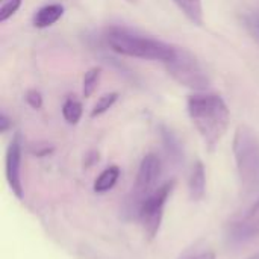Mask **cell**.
<instances>
[{
    "label": "cell",
    "mask_w": 259,
    "mask_h": 259,
    "mask_svg": "<svg viewBox=\"0 0 259 259\" xmlns=\"http://www.w3.org/2000/svg\"><path fill=\"white\" fill-rule=\"evenodd\" d=\"M187 108L190 118L205 144L209 149H214L229 127L231 112L228 105L220 96L196 94L188 99Z\"/></svg>",
    "instance_id": "obj_1"
},
{
    "label": "cell",
    "mask_w": 259,
    "mask_h": 259,
    "mask_svg": "<svg viewBox=\"0 0 259 259\" xmlns=\"http://www.w3.org/2000/svg\"><path fill=\"white\" fill-rule=\"evenodd\" d=\"M106 41L114 52L131 58L162 61L167 64L176 56V47L124 27H111L106 33Z\"/></svg>",
    "instance_id": "obj_2"
},
{
    "label": "cell",
    "mask_w": 259,
    "mask_h": 259,
    "mask_svg": "<svg viewBox=\"0 0 259 259\" xmlns=\"http://www.w3.org/2000/svg\"><path fill=\"white\" fill-rule=\"evenodd\" d=\"M238 176L247 193L259 191V138L249 126H240L234 137Z\"/></svg>",
    "instance_id": "obj_3"
},
{
    "label": "cell",
    "mask_w": 259,
    "mask_h": 259,
    "mask_svg": "<svg viewBox=\"0 0 259 259\" xmlns=\"http://www.w3.org/2000/svg\"><path fill=\"white\" fill-rule=\"evenodd\" d=\"M161 176V161L156 155L149 153L143 158L132 193L126 202V212L131 217H138V211L143 202L155 193L158 179Z\"/></svg>",
    "instance_id": "obj_4"
},
{
    "label": "cell",
    "mask_w": 259,
    "mask_h": 259,
    "mask_svg": "<svg viewBox=\"0 0 259 259\" xmlns=\"http://www.w3.org/2000/svg\"><path fill=\"white\" fill-rule=\"evenodd\" d=\"M170 76L184 87L202 91L209 85V79L199 61L185 49H176V56L167 62Z\"/></svg>",
    "instance_id": "obj_5"
},
{
    "label": "cell",
    "mask_w": 259,
    "mask_h": 259,
    "mask_svg": "<svg viewBox=\"0 0 259 259\" xmlns=\"http://www.w3.org/2000/svg\"><path fill=\"white\" fill-rule=\"evenodd\" d=\"M173 188H175V181H168V182L162 184L161 187H158L155 190L153 194H150L143 202V205L138 211L137 219L141 222L143 229L150 240H153L159 232L162 217H164V208H165V203H167L168 196L171 194Z\"/></svg>",
    "instance_id": "obj_6"
},
{
    "label": "cell",
    "mask_w": 259,
    "mask_h": 259,
    "mask_svg": "<svg viewBox=\"0 0 259 259\" xmlns=\"http://www.w3.org/2000/svg\"><path fill=\"white\" fill-rule=\"evenodd\" d=\"M228 241L241 246L259 237V197L252 203L241 217L234 220L228 228Z\"/></svg>",
    "instance_id": "obj_7"
},
{
    "label": "cell",
    "mask_w": 259,
    "mask_h": 259,
    "mask_svg": "<svg viewBox=\"0 0 259 259\" xmlns=\"http://www.w3.org/2000/svg\"><path fill=\"white\" fill-rule=\"evenodd\" d=\"M21 140L17 134L12 141L8 146L6 158H5V171H6V181L12 190V193L17 196V199H23V184H21Z\"/></svg>",
    "instance_id": "obj_8"
},
{
    "label": "cell",
    "mask_w": 259,
    "mask_h": 259,
    "mask_svg": "<svg viewBox=\"0 0 259 259\" xmlns=\"http://www.w3.org/2000/svg\"><path fill=\"white\" fill-rule=\"evenodd\" d=\"M190 197L194 202H199L205 197V191H206V173H205V167L200 161H197L191 170L190 175Z\"/></svg>",
    "instance_id": "obj_9"
},
{
    "label": "cell",
    "mask_w": 259,
    "mask_h": 259,
    "mask_svg": "<svg viewBox=\"0 0 259 259\" xmlns=\"http://www.w3.org/2000/svg\"><path fill=\"white\" fill-rule=\"evenodd\" d=\"M64 15V6L59 3H52V5H46L41 9H38V12L33 17V26L38 29H44L49 27L52 24H55L61 17Z\"/></svg>",
    "instance_id": "obj_10"
},
{
    "label": "cell",
    "mask_w": 259,
    "mask_h": 259,
    "mask_svg": "<svg viewBox=\"0 0 259 259\" xmlns=\"http://www.w3.org/2000/svg\"><path fill=\"white\" fill-rule=\"evenodd\" d=\"M178 8L185 14V17L197 24L202 26L203 24V8H202V0H173Z\"/></svg>",
    "instance_id": "obj_11"
},
{
    "label": "cell",
    "mask_w": 259,
    "mask_h": 259,
    "mask_svg": "<svg viewBox=\"0 0 259 259\" xmlns=\"http://www.w3.org/2000/svg\"><path fill=\"white\" fill-rule=\"evenodd\" d=\"M120 176V168L117 165H111L108 168H105L100 176L96 179L94 182V191L96 193H106L109 191L118 181Z\"/></svg>",
    "instance_id": "obj_12"
},
{
    "label": "cell",
    "mask_w": 259,
    "mask_h": 259,
    "mask_svg": "<svg viewBox=\"0 0 259 259\" xmlns=\"http://www.w3.org/2000/svg\"><path fill=\"white\" fill-rule=\"evenodd\" d=\"M162 140H164V146H165V150H167L168 156H170L176 164H179L181 161H184L182 147H181L178 138L173 135V132L168 131V129H162Z\"/></svg>",
    "instance_id": "obj_13"
},
{
    "label": "cell",
    "mask_w": 259,
    "mask_h": 259,
    "mask_svg": "<svg viewBox=\"0 0 259 259\" xmlns=\"http://www.w3.org/2000/svg\"><path fill=\"white\" fill-rule=\"evenodd\" d=\"M62 115L68 124H77L82 117V103L73 97H68L62 106Z\"/></svg>",
    "instance_id": "obj_14"
},
{
    "label": "cell",
    "mask_w": 259,
    "mask_h": 259,
    "mask_svg": "<svg viewBox=\"0 0 259 259\" xmlns=\"http://www.w3.org/2000/svg\"><path fill=\"white\" fill-rule=\"evenodd\" d=\"M100 74H102V68L100 67H93V68H90L85 73V76H83V88H82L83 97H91L93 93L97 90V83H99Z\"/></svg>",
    "instance_id": "obj_15"
},
{
    "label": "cell",
    "mask_w": 259,
    "mask_h": 259,
    "mask_svg": "<svg viewBox=\"0 0 259 259\" xmlns=\"http://www.w3.org/2000/svg\"><path fill=\"white\" fill-rule=\"evenodd\" d=\"M117 99H118V94H117V93L103 94V96L97 100V103L94 105V108H93V111H91V117L94 118V117H97V115L105 114V112L117 102Z\"/></svg>",
    "instance_id": "obj_16"
},
{
    "label": "cell",
    "mask_w": 259,
    "mask_h": 259,
    "mask_svg": "<svg viewBox=\"0 0 259 259\" xmlns=\"http://www.w3.org/2000/svg\"><path fill=\"white\" fill-rule=\"evenodd\" d=\"M178 259H215V253L205 246H194L187 249Z\"/></svg>",
    "instance_id": "obj_17"
},
{
    "label": "cell",
    "mask_w": 259,
    "mask_h": 259,
    "mask_svg": "<svg viewBox=\"0 0 259 259\" xmlns=\"http://www.w3.org/2000/svg\"><path fill=\"white\" fill-rule=\"evenodd\" d=\"M20 6H21V0H3V5L0 8V23L11 18L18 11Z\"/></svg>",
    "instance_id": "obj_18"
},
{
    "label": "cell",
    "mask_w": 259,
    "mask_h": 259,
    "mask_svg": "<svg viewBox=\"0 0 259 259\" xmlns=\"http://www.w3.org/2000/svg\"><path fill=\"white\" fill-rule=\"evenodd\" d=\"M26 102L33 109H39L42 106V97H41L39 91H36V90H29L26 93Z\"/></svg>",
    "instance_id": "obj_19"
},
{
    "label": "cell",
    "mask_w": 259,
    "mask_h": 259,
    "mask_svg": "<svg viewBox=\"0 0 259 259\" xmlns=\"http://www.w3.org/2000/svg\"><path fill=\"white\" fill-rule=\"evenodd\" d=\"M9 126H11V120L8 118L6 114H2V115H0V132H2V134L6 132V131L9 129Z\"/></svg>",
    "instance_id": "obj_20"
},
{
    "label": "cell",
    "mask_w": 259,
    "mask_h": 259,
    "mask_svg": "<svg viewBox=\"0 0 259 259\" xmlns=\"http://www.w3.org/2000/svg\"><path fill=\"white\" fill-rule=\"evenodd\" d=\"M249 259H259V253L258 255H255V256H252V258H249Z\"/></svg>",
    "instance_id": "obj_21"
},
{
    "label": "cell",
    "mask_w": 259,
    "mask_h": 259,
    "mask_svg": "<svg viewBox=\"0 0 259 259\" xmlns=\"http://www.w3.org/2000/svg\"><path fill=\"white\" fill-rule=\"evenodd\" d=\"M2 2H3V0H2Z\"/></svg>",
    "instance_id": "obj_22"
}]
</instances>
